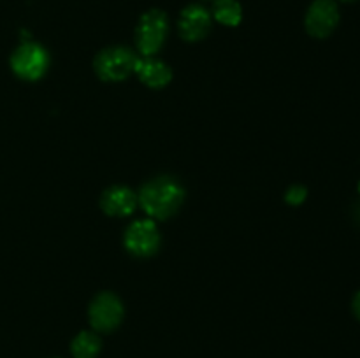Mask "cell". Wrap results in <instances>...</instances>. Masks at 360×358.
Wrapping results in <instances>:
<instances>
[{
  "instance_id": "obj_13",
  "label": "cell",
  "mask_w": 360,
  "mask_h": 358,
  "mask_svg": "<svg viewBox=\"0 0 360 358\" xmlns=\"http://www.w3.org/2000/svg\"><path fill=\"white\" fill-rule=\"evenodd\" d=\"M306 195H308V190H306L304 186H292L287 192V195H285V199H287V202L292 204V206H299V204H302V200L306 199Z\"/></svg>"
},
{
  "instance_id": "obj_4",
  "label": "cell",
  "mask_w": 360,
  "mask_h": 358,
  "mask_svg": "<svg viewBox=\"0 0 360 358\" xmlns=\"http://www.w3.org/2000/svg\"><path fill=\"white\" fill-rule=\"evenodd\" d=\"M49 67V55L37 42H23L11 56V69L25 81H37Z\"/></svg>"
},
{
  "instance_id": "obj_1",
  "label": "cell",
  "mask_w": 360,
  "mask_h": 358,
  "mask_svg": "<svg viewBox=\"0 0 360 358\" xmlns=\"http://www.w3.org/2000/svg\"><path fill=\"white\" fill-rule=\"evenodd\" d=\"M183 200H185V190L176 179L169 175H160L148 181L137 197L139 206L157 220L172 216L181 207Z\"/></svg>"
},
{
  "instance_id": "obj_12",
  "label": "cell",
  "mask_w": 360,
  "mask_h": 358,
  "mask_svg": "<svg viewBox=\"0 0 360 358\" xmlns=\"http://www.w3.org/2000/svg\"><path fill=\"white\" fill-rule=\"evenodd\" d=\"M214 20L227 27H238L241 23L243 9L238 0H214L213 4Z\"/></svg>"
},
{
  "instance_id": "obj_14",
  "label": "cell",
  "mask_w": 360,
  "mask_h": 358,
  "mask_svg": "<svg viewBox=\"0 0 360 358\" xmlns=\"http://www.w3.org/2000/svg\"><path fill=\"white\" fill-rule=\"evenodd\" d=\"M354 312H355V316L360 319V291L355 295V298H354Z\"/></svg>"
},
{
  "instance_id": "obj_6",
  "label": "cell",
  "mask_w": 360,
  "mask_h": 358,
  "mask_svg": "<svg viewBox=\"0 0 360 358\" xmlns=\"http://www.w3.org/2000/svg\"><path fill=\"white\" fill-rule=\"evenodd\" d=\"M160 246V232L151 220H137L125 230V248L136 256H151Z\"/></svg>"
},
{
  "instance_id": "obj_11",
  "label": "cell",
  "mask_w": 360,
  "mask_h": 358,
  "mask_svg": "<svg viewBox=\"0 0 360 358\" xmlns=\"http://www.w3.org/2000/svg\"><path fill=\"white\" fill-rule=\"evenodd\" d=\"M102 340L95 332H81L74 337L70 344L74 358H97L101 353Z\"/></svg>"
},
{
  "instance_id": "obj_15",
  "label": "cell",
  "mask_w": 360,
  "mask_h": 358,
  "mask_svg": "<svg viewBox=\"0 0 360 358\" xmlns=\"http://www.w3.org/2000/svg\"><path fill=\"white\" fill-rule=\"evenodd\" d=\"M357 218H359V221H360V206H359V211H357Z\"/></svg>"
},
{
  "instance_id": "obj_5",
  "label": "cell",
  "mask_w": 360,
  "mask_h": 358,
  "mask_svg": "<svg viewBox=\"0 0 360 358\" xmlns=\"http://www.w3.org/2000/svg\"><path fill=\"white\" fill-rule=\"evenodd\" d=\"M88 316H90V325L97 332H111L122 323L123 304L115 293L102 291L91 300Z\"/></svg>"
},
{
  "instance_id": "obj_10",
  "label": "cell",
  "mask_w": 360,
  "mask_h": 358,
  "mask_svg": "<svg viewBox=\"0 0 360 358\" xmlns=\"http://www.w3.org/2000/svg\"><path fill=\"white\" fill-rule=\"evenodd\" d=\"M134 70L137 72L139 79L150 88H164L172 79V70L169 69L167 63L153 58V56L137 58Z\"/></svg>"
},
{
  "instance_id": "obj_16",
  "label": "cell",
  "mask_w": 360,
  "mask_h": 358,
  "mask_svg": "<svg viewBox=\"0 0 360 358\" xmlns=\"http://www.w3.org/2000/svg\"><path fill=\"white\" fill-rule=\"evenodd\" d=\"M343 2H354V0H343Z\"/></svg>"
},
{
  "instance_id": "obj_9",
  "label": "cell",
  "mask_w": 360,
  "mask_h": 358,
  "mask_svg": "<svg viewBox=\"0 0 360 358\" xmlns=\"http://www.w3.org/2000/svg\"><path fill=\"white\" fill-rule=\"evenodd\" d=\"M102 211L109 216H129L136 211L137 207V197L127 186H111L102 193L101 199Z\"/></svg>"
},
{
  "instance_id": "obj_8",
  "label": "cell",
  "mask_w": 360,
  "mask_h": 358,
  "mask_svg": "<svg viewBox=\"0 0 360 358\" xmlns=\"http://www.w3.org/2000/svg\"><path fill=\"white\" fill-rule=\"evenodd\" d=\"M179 34L185 41L195 42L206 37L211 30V14L200 4H190L179 16Z\"/></svg>"
},
{
  "instance_id": "obj_3",
  "label": "cell",
  "mask_w": 360,
  "mask_h": 358,
  "mask_svg": "<svg viewBox=\"0 0 360 358\" xmlns=\"http://www.w3.org/2000/svg\"><path fill=\"white\" fill-rule=\"evenodd\" d=\"M139 56L130 48L112 46L102 49L95 58L94 67L102 81H123L134 72V67Z\"/></svg>"
},
{
  "instance_id": "obj_2",
  "label": "cell",
  "mask_w": 360,
  "mask_h": 358,
  "mask_svg": "<svg viewBox=\"0 0 360 358\" xmlns=\"http://www.w3.org/2000/svg\"><path fill=\"white\" fill-rule=\"evenodd\" d=\"M167 14L160 9H150L141 16L136 28L137 49L143 56H153L160 51L167 37Z\"/></svg>"
},
{
  "instance_id": "obj_17",
  "label": "cell",
  "mask_w": 360,
  "mask_h": 358,
  "mask_svg": "<svg viewBox=\"0 0 360 358\" xmlns=\"http://www.w3.org/2000/svg\"><path fill=\"white\" fill-rule=\"evenodd\" d=\"M359 192H360V183H359Z\"/></svg>"
},
{
  "instance_id": "obj_7",
  "label": "cell",
  "mask_w": 360,
  "mask_h": 358,
  "mask_svg": "<svg viewBox=\"0 0 360 358\" xmlns=\"http://www.w3.org/2000/svg\"><path fill=\"white\" fill-rule=\"evenodd\" d=\"M306 30L313 37L323 39L340 23V9L334 0H315L306 13Z\"/></svg>"
}]
</instances>
